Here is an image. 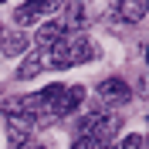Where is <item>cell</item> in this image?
<instances>
[{
    "label": "cell",
    "instance_id": "6da1fadb",
    "mask_svg": "<svg viewBox=\"0 0 149 149\" xmlns=\"http://www.w3.org/2000/svg\"><path fill=\"white\" fill-rule=\"evenodd\" d=\"M95 58V47L85 34H65L51 51H47V61L51 68H71V65H85Z\"/></svg>",
    "mask_w": 149,
    "mask_h": 149
},
{
    "label": "cell",
    "instance_id": "8fae6325",
    "mask_svg": "<svg viewBox=\"0 0 149 149\" xmlns=\"http://www.w3.org/2000/svg\"><path fill=\"white\" fill-rule=\"evenodd\" d=\"M71 149H109V146L98 142V139H88V136H78V139L71 142Z\"/></svg>",
    "mask_w": 149,
    "mask_h": 149
},
{
    "label": "cell",
    "instance_id": "8992f818",
    "mask_svg": "<svg viewBox=\"0 0 149 149\" xmlns=\"http://www.w3.org/2000/svg\"><path fill=\"white\" fill-rule=\"evenodd\" d=\"M65 34H68V31H65V24H61V20H47L44 27L37 31V44H41V51H51V47H54Z\"/></svg>",
    "mask_w": 149,
    "mask_h": 149
},
{
    "label": "cell",
    "instance_id": "ba28073f",
    "mask_svg": "<svg viewBox=\"0 0 149 149\" xmlns=\"http://www.w3.org/2000/svg\"><path fill=\"white\" fill-rule=\"evenodd\" d=\"M0 47H3L7 58H17V54H24V51L31 47V37L24 34V31H14V34H3V37H0Z\"/></svg>",
    "mask_w": 149,
    "mask_h": 149
},
{
    "label": "cell",
    "instance_id": "7c38bea8",
    "mask_svg": "<svg viewBox=\"0 0 149 149\" xmlns=\"http://www.w3.org/2000/svg\"><path fill=\"white\" fill-rule=\"evenodd\" d=\"M17 149H47V146H41V142H27V146H17Z\"/></svg>",
    "mask_w": 149,
    "mask_h": 149
},
{
    "label": "cell",
    "instance_id": "277c9868",
    "mask_svg": "<svg viewBox=\"0 0 149 149\" xmlns=\"http://www.w3.org/2000/svg\"><path fill=\"white\" fill-rule=\"evenodd\" d=\"M98 98L105 105H125L129 102V85L122 81V78H105L98 85Z\"/></svg>",
    "mask_w": 149,
    "mask_h": 149
},
{
    "label": "cell",
    "instance_id": "4fadbf2b",
    "mask_svg": "<svg viewBox=\"0 0 149 149\" xmlns=\"http://www.w3.org/2000/svg\"><path fill=\"white\" fill-rule=\"evenodd\" d=\"M146 65H149V47H146Z\"/></svg>",
    "mask_w": 149,
    "mask_h": 149
},
{
    "label": "cell",
    "instance_id": "5bb4252c",
    "mask_svg": "<svg viewBox=\"0 0 149 149\" xmlns=\"http://www.w3.org/2000/svg\"><path fill=\"white\" fill-rule=\"evenodd\" d=\"M0 37H3V31H0Z\"/></svg>",
    "mask_w": 149,
    "mask_h": 149
},
{
    "label": "cell",
    "instance_id": "52a82bcc",
    "mask_svg": "<svg viewBox=\"0 0 149 149\" xmlns=\"http://www.w3.org/2000/svg\"><path fill=\"white\" fill-rule=\"evenodd\" d=\"M44 68H51L47 51H34V54H27V58H24V65L17 68V78H34V74H41Z\"/></svg>",
    "mask_w": 149,
    "mask_h": 149
},
{
    "label": "cell",
    "instance_id": "9c48e42d",
    "mask_svg": "<svg viewBox=\"0 0 149 149\" xmlns=\"http://www.w3.org/2000/svg\"><path fill=\"white\" fill-rule=\"evenodd\" d=\"M146 10H149V3H142V0H132V3H115V14H119V20H129V24H136V20H142L146 17Z\"/></svg>",
    "mask_w": 149,
    "mask_h": 149
},
{
    "label": "cell",
    "instance_id": "9a60e30c",
    "mask_svg": "<svg viewBox=\"0 0 149 149\" xmlns=\"http://www.w3.org/2000/svg\"><path fill=\"white\" fill-rule=\"evenodd\" d=\"M146 122H149V115H146Z\"/></svg>",
    "mask_w": 149,
    "mask_h": 149
},
{
    "label": "cell",
    "instance_id": "3957f363",
    "mask_svg": "<svg viewBox=\"0 0 149 149\" xmlns=\"http://www.w3.org/2000/svg\"><path fill=\"white\" fill-rule=\"evenodd\" d=\"M115 132H119V119L115 115H102V112H95V115H85L78 122V136H88V139H98L109 146L115 139Z\"/></svg>",
    "mask_w": 149,
    "mask_h": 149
},
{
    "label": "cell",
    "instance_id": "7a4b0ae2",
    "mask_svg": "<svg viewBox=\"0 0 149 149\" xmlns=\"http://www.w3.org/2000/svg\"><path fill=\"white\" fill-rule=\"evenodd\" d=\"M41 98H44V105H47V115L65 119V115H71V112L81 105L85 88L81 85H47V88H41Z\"/></svg>",
    "mask_w": 149,
    "mask_h": 149
},
{
    "label": "cell",
    "instance_id": "5b68a950",
    "mask_svg": "<svg viewBox=\"0 0 149 149\" xmlns=\"http://www.w3.org/2000/svg\"><path fill=\"white\" fill-rule=\"evenodd\" d=\"M47 10H51V3H47V0H27V3H20V7L14 10V20L24 27V24H31V20L44 17Z\"/></svg>",
    "mask_w": 149,
    "mask_h": 149
},
{
    "label": "cell",
    "instance_id": "30bf717a",
    "mask_svg": "<svg viewBox=\"0 0 149 149\" xmlns=\"http://www.w3.org/2000/svg\"><path fill=\"white\" fill-rule=\"evenodd\" d=\"M7 136H10V142H14V149H17V146H27V142H31V122L7 119Z\"/></svg>",
    "mask_w": 149,
    "mask_h": 149
}]
</instances>
